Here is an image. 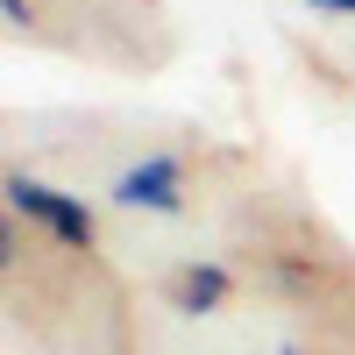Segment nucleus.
Wrapping results in <instances>:
<instances>
[{"label":"nucleus","instance_id":"nucleus-1","mask_svg":"<svg viewBox=\"0 0 355 355\" xmlns=\"http://www.w3.org/2000/svg\"><path fill=\"white\" fill-rule=\"evenodd\" d=\"M8 206L21 220H36L50 242H64V249H93V214H85V199H71V192H50V185H36V178H8Z\"/></svg>","mask_w":355,"mask_h":355},{"label":"nucleus","instance_id":"nucleus-2","mask_svg":"<svg viewBox=\"0 0 355 355\" xmlns=\"http://www.w3.org/2000/svg\"><path fill=\"white\" fill-rule=\"evenodd\" d=\"M185 178H178V157H142L114 178V199L121 206H142V214H185Z\"/></svg>","mask_w":355,"mask_h":355},{"label":"nucleus","instance_id":"nucleus-3","mask_svg":"<svg viewBox=\"0 0 355 355\" xmlns=\"http://www.w3.org/2000/svg\"><path fill=\"white\" fill-rule=\"evenodd\" d=\"M220 299H227V270L220 263H192V270L178 277V306L185 313H214Z\"/></svg>","mask_w":355,"mask_h":355},{"label":"nucleus","instance_id":"nucleus-4","mask_svg":"<svg viewBox=\"0 0 355 355\" xmlns=\"http://www.w3.org/2000/svg\"><path fill=\"white\" fill-rule=\"evenodd\" d=\"M313 8H327V15H355V0H313Z\"/></svg>","mask_w":355,"mask_h":355},{"label":"nucleus","instance_id":"nucleus-5","mask_svg":"<svg viewBox=\"0 0 355 355\" xmlns=\"http://www.w3.org/2000/svg\"><path fill=\"white\" fill-rule=\"evenodd\" d=\"M0 8H8V21H28V0H0Z\"/></svg>","mask_w":355,"mask_h":355},{"label":"nucleus","instance_id":"nucleus-6","mask_svg":"<svg viewBox=\"0 0 355 355\" xmlns=\"http://www.w3.org/2000/svg\"><path fill=\"white\" fill-rule=\"evenodd\" d=\"M277 355H306V348H277Z\"/></svg>","mask_w":355,"mask_h":355}]
</instances>
